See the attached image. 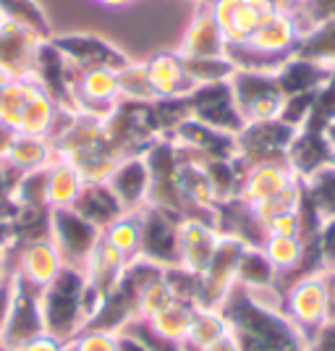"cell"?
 Returning <instances> with one entry per match:
<instances>
[{
  "instance_id": "15",
  "label": "cell",
  "mask_w": 335,
  "mask_h": 351,
  "mask_svg": "<svg viewBox=\"0 0 335 351\" xmlns=\"http://www.w3.org/2000/svg\"><path fill=\"white\" fill-rule=\"evenodd\" d=\"M84 178L79 173V168L69 162L66 158H58L45 168V205L47 210H71L79 199V194L84 189Z\"/></svg>"
},
{
  "instance_id": "21",
  "label": "cell",
  "mask_w": 335,
  "mask_h": 351,
  "mask_svg": "<svg viewBox=\"0 0 335 351\" xmlns=\"http://www.w3.org/2000/svg\"><path fill=\"white\" fill-rule=\"evenodd\" d=\"M306 202L320 220L335 218V165H325L317 173L304 178Z\"/></svg>"
},
{
  "instance_id": "30",
  "label": "cell",
  "mask_w": 335,
  "mask_h": 351,
  "mask_svg": "<svg viewBox=\"0 0 335 351\" xmlns=\"http://www.w3.org/2000/svg\"><path fill=\"white\" fill-rule=\"evenodd\" d=\"M16 134L11 132V129H5L3 123H0V162L5 160V155H8V147H11V142H14Z\"/></svg>"
},
{
  "instance_id": "1",
  "label": "cell",
  "mask_w": 335,
  "mask_h": 351,
  "mask_svg": "<svg viewBox=\"0 0 335 351\" xmlns=\"http://www.w3.org/2000/svg\"><path fill=\"white\" fill-rule=\"evenodd\" d=\"M228 84L244 126L275 121L283 116L286 92L273 71H236Z\"/></svg>"
},
{
  "instance_id": "10",
  "label": "cell",
  "mask_w": 335,
  "mask_h": 351,
  "mask_svg": "<svg viewBox=\"0 0 335 351\" xmlns=\"http://www.w3.org/2000/svg\"><path fill=\"white\" fill-rule=\"evenodd\" d=\"M50 43L58 47V53L73 69H92V66L121 69L129 60L121 47L97 34H66V37H50Z\"/></svg>"
},
{
  "instance_id": "23",
  "label": "cell",
  "mask_w": 335,
  "mask_h": 351,
  "mask_svg": "<svg viewBox=\"0 0 335 351\" xmlns=\"http://www.w3.org/2000/svg\"><path fill=\"white\" fill-rule=\"evenodd\" d=\"M184 63H186V73H189L194 87L223 84V82H231V76L236 73L228 56H220V58H184Z\"/></svg>"
},
{
  "instance_id": "22",
  "label": "cell",
  "mask_w": 335,
  "mask_h": 351,
  "mask_svg": "<svg viewBox=\"0 0 335 351\" xmlns=\"http://www.w3.org/2000/svg\"><path fill=\"white\" fill-rule=\"evenodd\" d=\"M0 19L37 32V34H42L45 40L53 37L47 14H45V8L37 0H0Z\"/></svg>"
},
{
  "instance_id": "6",
  "label": "cell",
  "mask_w": 335,
  "mask_h": 351,
  "mask_svg": "<svg viewBox=\"0 0 335 351\" xmlns=\"http://www.w3.org/2000/svg\"><path fill=\"white\" fill-rule=\"evenodd\" d=\"M186 105H189V118L199 121L210 129L234 134V136L244 129V121H241V113L236 108L234 92H231L228 82L194 87V92L186 97Z\"/></svg>"
},
{
  "instance_id": "4",
  "label": "cell",
  "mask_w": 335,
  "mask_h": 351,
  "mask_svg": "<svg viewBox=\"0 0 335 351\" xmlns=\"http://www.w3.org/2000/svg\"><path fill=\"white\" fill-rule=\"evenodd\" d=\"M47 234L53 239V244L58 247L66 267L84 270L89 252L95 249L102 231L87 223L76 210H53L50 220H47Z\"/></svg>"
},
{
  "instance_id": "5",
  "label": "cell",
  "mask_w": 335,
  "mask_h": 351,
  "mask_svg": "<svg viewBox=\"0 0 335 351\" xmlns=\"http://www.w3.org/2000/svg\"><path fill=\"white\" fill-rule=\"evenodd\" d=\"M283 312L304 333V338L322 328L327 322V289L322 273L291 283L283 291Z\"/></svg>"
},
{
  "instance_id": "32",
  "label": "cell",
  "mask_w": 335,
  "mask_h": 351,
  "mask_svg": "<svg viewBox=\"0 0 335 351\" xmlns=\"http://www.w3.org/2000/svg\"><path fill=\"white\" fill-rule=\"evenodd\" d=\"M283 5H301V3H306V0H280Z\"/></svg>"
},
{
  "instance_id": "9",
  "label": "cell",
  "mask_w": 335,
  "mask_h": 351,
  "mask_svg": "<svg viewBox=\"0 0 335 351\" xmlns=\"http://www.w3.org/2000/svg\"><path fill=\"white\" fill-rule=\"evenodd\" d=\"M47 43L42 34L18 27L14 21L0 19V71L8 79L14 76H34L37 56Z\"/></svg>"
},
{
  "instance_id": "14",
  "label": "cell",
  "mask_w": 335,
  "mask_h": 351,
  "mask_svg": "<svg viewBox=\"0 0 335 351\" xmlns=\"http://www.w3.org/2000/svg\"><path fill=\"white\" fill-rule=\"evenodd\" d=\"M55 160V145L47 136H27V134H16L5 160L0 162L16 181L27 173L45 171L50 162Z\"/></svg>"
},
{
  "instance_id": "28",
  "label": "cell",
  "mask_w": 335,
  "mask_h": 351,
  "mask_svg": "<svg viewBox=\"0 0 335 351\" xmlns=\"http://www.w3.org/2000/svg\"><path fill=\"white\" fill-rule=\"evenodd\" d=\"M202 351H241V343H238L234 328H231V333H225L223 338L212 341V343H210V346H204Z\"/></svg>"
},
{
  "instance_id": "20",
  "label": "cell",
  "mask_w": 335,
  "mask_h": 351,
  "mask_svg": "<svg viewBox=\"0 0 335 351\" xmlns=\"http://www.w3.org/2000/svg\"><path fill=\"white\" fill-rule=\"evenodd\" d=\"M118 84H121V103L123 105H152L155 100V92L149 87V79H147L145 60H126L121 69H118Z\"/></svg>"
},
{
  "instance_id": "26",
  "label": "cell",
  "mask_w": 335,
  "mask_h": 351,
  "mask_svg": "<svg viewBox=\"0 0 335 351\" xmlns=\"http://www.w3.org/2000/svg\"><path fill=\"white\" fill-rule=\"evenodd\" d=\"M8 351H66V349H63V343H60L55 336H50V333H37V336L11 343Z\"/></svg>"
},
{
  "instance_id": "13",
  "label": "cell",
  "mask_w": 335,
  "mask_h": 351,
  "mask_svg": "<svg viewBox=\"0 0 335 351\" xmlns=\"http://www.w3.org/2000/svg\"><path fill=\"white\" fill-rule=\"evenodd\" d=\"M108 186L118 197L121 207L126 213H136L149 205V168H147L145 155L126 158L110 176Z\"/></svg>"
},
{
  "instance_id": "7",
  "label": "cell",
  "mask_w": 335,
  "mask_h": 351,
  "mask_svg": "<svg viewBox=\"0 0 335 351\" xmlns=\"http://www.w3.org/2000/svg\"><path fill=\"white\" fill-rule=\"evenodd\" d=\"M63 257L58 247L53 244L50 234H40L24 239L16 252V276L24 286H32L37 293H42L53 280L63 273Z\"/></svg>"
},
{
  "instance_id": "31",
  "label": "cell",
  "mask_w": 335,
  "mask_h": 351,
  "mask_svg": "<svg viewBox=\"0 0 335 351\" xmlns=\"http://www.w3.org/2000/svg\"><path fill=\"white\" fill-rule=\"evenodd\" d=\"M100 5H105V8H126V5H132L134 0H97Z\"/></svg>"
},
{
  "instance_id": "8",
  "label": "cell",
  "mask_w": 335,
  "mask_h": 351,
  "mask_svg": "<svg viewBox=\"0 0 335 351\" xmlns=\"http://www.w3.org/2000/svg\"><path fill=\"white\" fill-rule=\"evenodd\" d=\"M223 234L212 218L184 215L178 220V267L202 276L218 252Z\"/></svg>"
},
{
  "instance_id": "11",
  "label": "cell",
  "mask_w": 335,
  "mask_h": 351,
  "mask_svg": "<svg viewBox=\"0 0 335 351\" xmlns=\"http://www.w3.org/2000/svg\"><path fill=\"white\" fill-rule=\"evenodd\" d=\"M147 79L155 92V100H186L194 84H191L186 63L175 50H158L145 58Z\"/></svg>"
},
{
  "instance_id": "19",
  "label": "cell",
  "mask_w": 335,
  "mask_h": 351,
  "mask_svg": "<svg viewBox=\"0 0 335 351\" xmlns=\"http://www.w3.org/2000/svg\"><path fill=\"white\" fill-rule=\"evenodd\" d=\"M102 239L118 249L129 263L142 257V210L118 215L108 228H102Z\"/></svg>"
},
{
  "instance_id": "16",
  "label": "cell",
  "mask_w": 335,
  "mask_h": 351,
  "mask_svg": "<svg viewBox=\"0 0 335 351\" xmlns=\"http://www.w3.org/2000/svg\"><path fill=\"white\" fill-rule=\"evenodd\" d=\"M71 210H76L82 218L92 223L95 228H100V231L108 228L118 215L126 213L108 184H84V189H82V194H79V199H76V205Z\"/></svg>"
},
{
  "instance_id": "12",
  "label": "cell",
  "mask_w": 335,
  "mask_h": 351,
  "mask_svg": "<svg viewBox=\"0 0 335 351\" xmlns=\"http://www.w3.org/2000/svg\"><path fill=\"white\" fill-rule=\"evenodd\" d=\"M225 50L228 47H225V40L212 19L210 5L194 3V14L178 40L175 53L181 58H220V56H225Z\"/></svg>"
},
{
  "instance_id": "3",
  "label": "cell",
  "mask_w": 335,
  "mask_h": 351,
  "mask_svg": "<svg viewBox=\"0 0 335 351\" xmlns=\"http://www.w3.org/2000/svg\"><path fill=\"white\" fill-rule=\"evenodd\" d=\"M241 168L244 171H241L236 199L244 202L249 210L275 199L277 194H283V191H288L291 186L304 181L293 171V165L288 160L254 162V165H241Z\"/></svg>"
},
{
  "instance_id": "29",
  "label": "cell",
  "mask_w": 335,
  "mask_h": 351,
  "mask_svg": "<svg viewBox=\"0 0 335 351\" xmlns=\"http://www.w3.org/2000/svg\"><path fill=\"white\" fill-rule=\"evenodd\" d=\"M325 278V289H327V320L335 322V270L322 273Z\"/></svg>"
},
{
  "instance_id": "25",
  "label": "cell",
  "mask_w": 335,
  "mask_h": 351,
  "mask_svg": "<svg viewBox=\"0 0 335 351\" xmlns=\"http://www.w3.org/2000/svg\"><path fill=\"white\" fill-rule=\"evenodd\" d=\"M317 249H320L322 270H335V218L322 220L317 231Z\"/></svg>"
},
{
  "instance_id": "18",
  "label": "cell",
  "mask_w": 335,
  "mask_h": 351,
  "mask_svg": "<svg viewBox=\"0 0 335 351\" xmlns=\"http://www.w3.org/2000/svg\"><path fill=\"white\" fill-rule=\"evenodd\" d=\"M37 87H40V82L34 76H14L0 87V123L5 129H11L16 134L18 121L24 116Z\"/></svg>"
},
{
  "instance_id": "17",
  "label": "cell",
  "mask_w": 335,
  "mask_h": 351,
  "mask_svg": "<svg viewBox=\"0 0 335 351\" xmlns=\"http://www.w3.org/2000/svg\"><path fill=\"white\" fill-rule=\"evenodd\" d=\"M194 312L197 304L189 302H181V299H171L165 307H160L158 312H152L147 322H149V330L162 341H171V343H186L191 330V320H194Z\"/></svg>"
},
{
  "instance_id": "2",
  "label": "cell",
  "mask_w": 335,
  "mask_h": 351,
  "mask_svg": "<svg viewBox=\"0 0 335 351\" xmlns=\"http://www.w3.org/2000/svg\"><path fill=\"white\" fill-rule=\"evenodd\" d=\"M277 8H283L280 0H215L210 3V11L225 40V47L247 45L257 27L275 14Z\"/></svg>"
},
{
  "instance_id": "24",
  "label": "cell",
  "mask_w": 335,
  "mask_h": 351,
  "mask_svg": "<svg viewBox=\"0 0 335 351\" xmlns=\"http://www.w3.org/2000/svg\"><path fill=\"white\" fill-rule=\"evenodd\" d=\"M71 351H121V341L113 330L97 328V330H87L76 338Z\"/></svg>"
},
{
  "instance_id": "27",
  "label": "cell",
  "mask_w": 335,
  "mask_h": 351,
  "mask_svg": "<svg viewBox=\"0 0 335 351\" xmlns=\"http://www.w3.org/2000/svg\"><path fill=\"white\" fill-rule=\"evenodd\" d=\"M304 351H335V322H325L312 336L306 338Z\"/></svg>"
}]
</instances>
